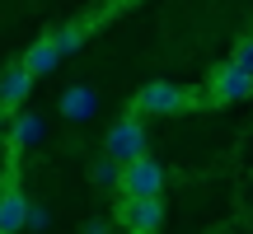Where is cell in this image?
I'll return each mask as SVG.
<instances>
[{"label":"cell","instance_id":"1","mask_svg":"<svg viewBox=\"0 0 253 234\" xmlns=\"http://www.w3.org/2000/svg\"><path fill=\"white\" fill-rule=\"evenodd\" d=\"M145 122L136 113L118 117V122L108 126V136H103V155H108L113 164H131V159H145Z\"/></svg>","mask_w":253,"mask_h":234},{"label":"cell","instance_id":"2","mask_svg":"<svg viewBox=\"0 0 253 234\" xmlns=\"http://www.w3.org/2000/svg\"><path fill=\"white\" fill-rule=\"evenodd\" d=\"M118 188H122V201H155L164 188V169L145 155V159H131L118 169Z\"/></svg>","mask_w":253,"mask_h":234},{"label":"cell","instance_id":"3","mask_svg":"<svg viewBox=\"0 0 253 234\" xmlns=\"http://www.w3.org/2000/svg\"><path fill=\"white\" fill-rule=\"evenodd\" d=\"M183 108H192V94H183L178 84H169V80H150L145 89H136V99H131L136 117H141V113L164 117V113H183Z\"/></svg>","mask_w":253,"mask_h":234},{"label":"cell","instance_id":"4","mask_svg":"<svg viewBox=\"0 0 253 234\" xmlns=\"http://www.w3.org/2000/svg\"><path fill=\"white\" fill-rule=\"evenodd\" d=\"M249 94H253V80H249V75L235 71V66H220V71H211L202 99H207L211 108H225V103H244Z\"/></svg>","mask_w":253,"mask_h":234},{"label":"cell","instance_id":"5","mask_svg":"<svg viewBox=\"0 0 253 234\" xmlns=\"http://www.w3.org/2000/svg\"><path fill=\"white\" fill-rule=\"evenodd\" d=\"M24 220H28V197L19 192L14 178H5L0 183V234H19Z\"/></svg>","mask_w":253,"mask_h":234},{"label":"cell","instance_id":"6","mask_svg":"<svg viewBox=\"0 0 253 234\" xmlns=\"http://www.w3.org/2000/svg\"><path fill=\"white\" fill-rule=\"evenodd\" d=\"M122 225L131 230V234H155L164 225V201L155 197V201H122Z\"/></svg>","mask_w":253,"mask_h":234},{"label":"cell","instance_id":"7","mask_svg":"<svg viewBox=\"0 0 253 234\" xmlns=\"http://www.w3.org/2000/svg\"><path fill=\"white\" fill-rule=\"evenodd\" d=\"M28 94H33V75H28L24 66H9V71L0 75V113H14Z\"/></svg>","mask_w":253,"mask_h":234},{"label":"cell","instance_id":"8","mask_svg":"<svg viewBox=\"0 0 253 234\" xmlns=\"http://www.w3.org/2000/svg\"><path fill=\"white\" fill-rule=\"evenodd\" d=\"M19 66H24V71L33 75V80H38V75H47V71H56V66H61V56H56L52 33H47V38H38V42L24 52V61H19Z\"/></svg>","mask_w":253,"mask_h":234},{"label":"cell","instance_id":"9","mask_svg":"<svg viewBox=\"0 0 253 234\" xmlns=\"http://www.w3.org/2000/svg\"><path fill=\"white\" fill-rule=\"evenodd\" d=\"M94 108H99V99H94V89H84V84H71V89L61 94V113L71 117V122L94 117Z\"/></svg>","mask_w":253,"mask_h":234},{"label":"cell","instance_id":"10","mask_svg":"<svg viewBox=\"0 0 253 234\" xmlns=\"http://www.w3.org/2000/svg\"><path fill=\"white\" fill-rule=\"evenodd\" d=\"M38 141H42V117H38V113L14 117V126H9V145L24 150V145H38Z\"/></svg>","mask_w":253,"mask_h":234},{"label":"cell","instance_id":"11","mask_svg":"<svg viewBox=\"0 0 253 234\" xmlns=\"http://www.w3.org/2000/svg\"><path fill=\"white\" fill-rule=\"evenodd\" d=\"M84 38H89V28H84V24H66L61 33H52V42H56V56H61V61H66V56H75V52L84 47Z\"/></svg>","mask_w":253,"mask_h":234},{"label":"cell","instance_id":"12","mask_svg":"<svg viewBox=\"0 0 253 234\" xmlns=\"http://www.w3.org/2000/svg\"><path fill=\"white\" fill-rule=\"evenodd\" d=\"M230 66H235V71H244L249 80H253V33L235 42V56H230Z\"/></svg>","mask_w":253,"mask_h":234},{"label":"cell","instance_id":"13","mask_svg":"<svg viewBox=\"0 0 253 234\" xmlns=\"http://www.w3.org/2000/svg\"><path fill=\"white\" fill-rule=\"evenodd\" d=\"M94 183H99V188H113V183H118V164L99 159V164H94Z\"/></svg>","mask_w":253,"mask_h":234},{"label":"cell","instance_id":"14","mask_svg":"<svg viewBox=\"0 0 253 234\" xmlns=\"http://www.w3.org/2000/svg\"><path fill=\"white\" fill-rule=\"evenodd\" d=\"M47 206H33V201H28V220H24V230H47Z\"/></svg>","mask_w":253,"mask_h":234},{"label":"cell","instance_id":"15","mask_svg":"<svg viewBox=\"0 0 253 234\" xmlns=\"http://www.w3.org/2000/svg\"><path fill=\"white\" fill-rule=\"evenodd\" d=\"M84 234H108V225H103V220H94V225L84 230Z\"/></svg>","mask_w":253,"mask_h":234}]
</instances>
